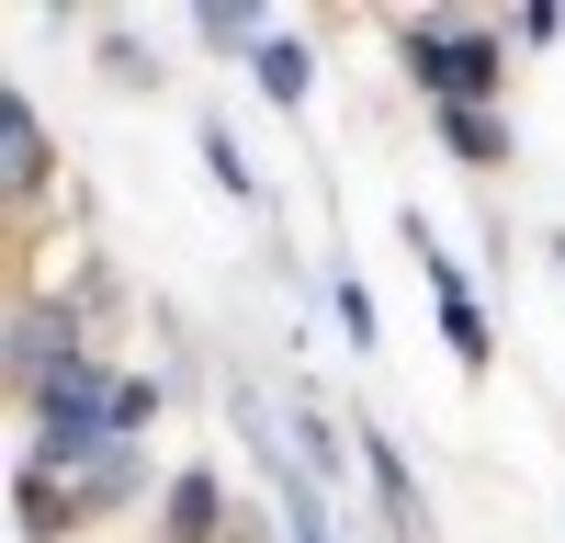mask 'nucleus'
I'll list each match as a JSON object with an SVG mask.
<instances>
[{
	"mask_svg": "<svg viewBox=\"0 0 565 543\" xmlns=\"http://www.w3.org/2000/svg\"><path fill=\"white\" fill-rule=\"evenodd\" d=\"M159 407H170V385L136 374L125 351H68L34 396H12V419H23L12 453H114V441H148Z\"/></svg>",
	"mask_w": 565,
	"mask_h": 543,
	"instance_id": "f257e3e1",
	"label": "nucleus"
},
{
	"mask_svg": "<svg viewBox=\"0 0 565 543\" xmlns=\"http://www.w3.org/2000/svg\"><path fill=\"white\" fill-rule=\"evenodd\" d=\"M159 453L148 441H114V453H12V521L23 543H79V532H103L125 521L136 498H159Z\"/></svg>",
	"mask_w": 565,
	"mask_h": 543,
	"instance_id": "f03ea898",
	"label": "nucleus"
},
{
	"mask_svg": "<svg viewBox=\"0 0 565 543\" xmlns=\"http://www.w3.org/2000/svg\"><path fill=\"white\" fill-rule=\"evenodd\" d=\"M396 68L418 91V114H509V23H476V12H396L385 23Z\"/></svg>",
	"mask_w": 565,
	"mask_h": 543,
	"instance_id": "7ed1b4c3",
	"label": "nucleus"
},
{
	"mask_svg": "<svg viewBox=\"0 0 565 543\" xmlns=\"http://www.w3.org/2000/svg\"><path fill=\"white\" fill-rule=\"evenodd\" d=\"M396 238L418 249V295H430V329L452 340V374H487V362H498V317H487V295H476V272L441 249V226L418 215V204L396 215Z\"/></svg>",
	"mask_w": 565,
	"mask_h": 543,
	"instance_id": "20e7f679",
	"label": "nucleus"
},
{
	"mask_svg": "<svg viewBox=\"0 0 565 543\" xmlns=\"http://www.w3.org/2000/svg\"><path fill=\"white\" fill-rule=\"evenodd\" d=\"M0 193H12V226H34L45 193H57V136H45L23 79H0Z\"/></svg>",
	"mask_w": 565,
	"mask_h": 543,
	"instance_id": "39448f33",
	"label": "nucleus"
},
{
	"mask_svg": "<svg viewBox=\"0 0 565 543\" xmlns=\"http://www.w3.org/2000/svg\"><path fill=\"white\" fill-rule=\"evenodd\" d=\"M351 465H362V498L385 521V543H430V498H418V465L396 453L385 419H351Z\"/></svg>",
	"mask_w": 565,
	"mask_h": 543,
	"instance_id": "423d86ee",
	"label": "nucleus"
},
{
	"mask_svg": "<svg viewBox=\"0 0 565 543\" xmlns=\"http://www.w3.org/2000/svg\"><path fill=\"white\" fill-rule=\"evenodd\" d=\"M249 91L271 114H306V91H317V45L295 34V23H271L260 45H249Z\"/></svg>",
	"mask_w": 565,
	"mask_h": 543,
	"instance_id": "0eeeda50",
	"label": "nucleus"
},
{
	"mask_svg": "<svg viewBox=\"0 0 565 543\" xmlns=\"http://www.w3.org/2000/svg\"><path fill=\"white\" fill-rule=\"evenodd\" d=\"M193 148H204V170H215L226 204H271V181L249 170V148H238V125H226V103H193Z\"/></svg>",
	"mask_w": 565,
	"mask_h": 543,
	"instance_id": "6e6552de",
	"label": "nucleus"
},
{
	"mask_svg": "<svg viewBox=\"0 0 565 543\" xmlns=\"http://www.w3.org/2000/svg\"><path fill=\"white\" fill-rule=\"evenodd\" d=\"M430 136H441L452 170H487V181L521 159V125H509V114H430Z\"/></svg>",
	"mask_w": 565,
	"mask_h": 543,
	"instance_id": "1a4fd4ad",
	"label": "nucleus"
},
{
	"mask_svg": "<svg viewBox=\"0 0 565 543\" xmlns=\"http://www.w3.org/2000/svg\"><path fill=\"white\" fill-rule=\"evenodd\" d=\"M271 34V0H193V45H215V57L249 68V45Z\"/></svg>",
	"mask_w": 565,
	"mask_h": 543,
	"instance_id": "9d476101",
	"label": "nucleus"
},
{
	"mask_svg": "<svg viewBox=\"0 0 565 543\" xmlns=\"http://www.w3.org/2000/svg\"><path fill=\"white\" fill-rule=\"evenodd\" d=\"M328 317H340V329H351V351L373 362V340H385V329H373V295H362V272H351V260L328 272Z\"/></svg>",
	"mask_w": 565,
	"mask_h": 543,
	"instance_id": "9b49d317",
	"label": "nucleus"
},
{
	"mask_svg": "<svg viewBox=\"0 0 565 543\" xmlns=\"http://www.w3.org/2000/svg\"><path fill=\"white\" fill-rule=\"evenodd\" d=\"M90 57H103L114 79H159V57H148V34H125V23H103V34H90Z\"/></svg>",
	"mask_w": 565,
	"mask_h": 543,
	"instance_id": "f8f14e48",
	"label": "nucleus"
},
{
	"mask_svg": "<svg viewBox=\"0 0 565 543\" xmlns=\"http://www.w3.org/2000/svg\"><path fill=\"white\" fill-rule=\"evenodd\" d=\"M554 34H565V12H554V0H521V12H509V45H532V57H543Z\"/></svg>",
	"mask_w": 565,
	"mask_h": 543,
	"instance_id": "ddd939ff",
	"label": "nucleus"
},
{
	"mask_svg": "<svg viewBox=\"0 0 565 543\" xmlns=\"http://www.w3.org/2000/svg\"><path fill=\"white\" fill-rule=\"evenodd\" d=\"M543 260H554V284H565V226H543Z\"/></svg>",
	"mask_w": 565,
	"mask_h": 543,
	"instance_id": "4468645a",
	"label": "nucleus"
}]
</instances>
